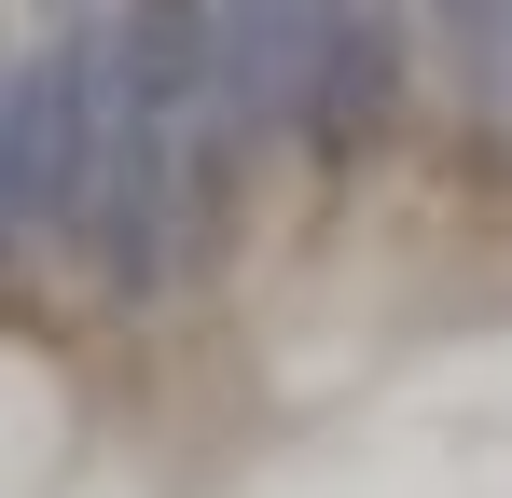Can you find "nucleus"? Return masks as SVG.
Here are the masks:
<instances>
[{
    "instance_id": "nucleus-2",
    "label": "nucleus",
    "mask_w": 512,
    "mask_h": 498,
    "mask_svg": "<svg viewBox=\"0 0 512 498\" xmlns=\"http://www.w3.org/2000/svg\"><path fill=\"white\" fill-rule=\"evenodd\" d=\"M56 498H180V471L153 457V443H139V429H97L84 457L56 471Z\"/></svg>"
},
{
    "instance_id": "nucleus-1",
    "label": "nucleus",
    "mask_w": 512,
    "mask_h": 498,
    "mask_svg": "<svg viewBox=\"0 0 512 498\" xmlns=\"http://www.w3.org/2000/svg\"><path fill=\"white\" fill-rule=\"evenodd\" d=\"M84 443H97V388L70 374V346L0 319V498H56V471Z\"/></svg>"
}]
</instances>
